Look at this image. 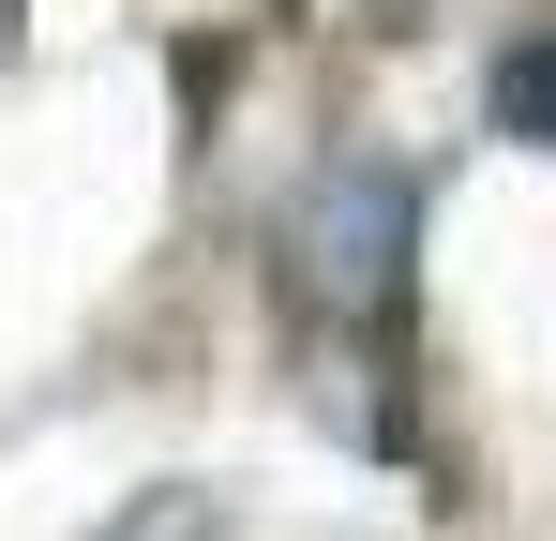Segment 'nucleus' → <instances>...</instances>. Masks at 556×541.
<instances>
[{
  "instance_id": "1",
  "label": "nucleus",
  "mask_w": 556,
  "mask_h": 541,
  "mask_svg": "<svg viewBox=\"0 0 556 541\" xmlns=\"http://www.w3.org/2000/svg\"><path fill=\"white\" fill-rule=\"evenodd\" d=\"M391 256H406V180H331V196H316V270H331L362 316H391V286H406Z\"/></svg>"
},
{
  "instance_id": "2",
  "label": "nucleus",
  "mask_w": 556,
  "mask_h": 541,
  "mask_svg": "<svg viewBox=\"0 0 556 541\" xmlns=\"http://www.w3.org/2000/svg\"><path fill=\"white\" fill-rule=\"evenodd\" d=\"M496 136H527V151H556V30L496 61Z\"/></svg>"
},
{
  "instance_id": "3",
  "label": "nucleus",
  "mask_w": 556,
  "mask_h": 541,
  "mask_svg": "<svg viewBox=\"0 0 556 541\" xmlns=\"http://www.w3.org/2000/svg\"><path fill=\"white\" fill-rule=\"evenodd\" d=\"M0 30H15V0H0Z\"/></svg>"
}]
</instances>
